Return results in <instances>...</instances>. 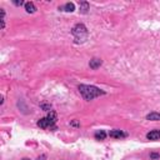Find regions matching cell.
<instances>
[{
  "mask_svg": "<svg viewBox=\"0 0 160 160\" xmlns=\"http://www.w3.org/2000/svg\"><path fill=\"white\" fill-rule=\"evenodd\" d=\"M79 91L85 100H93L100 95L105 94L104 90H100L99 88L93 86V85H79Z\"/></svg>",
  "mask_w": 160,
  "mask_h": 160,
  "instance_id": "obj_1",
  "label": "cell"
},
{
  "mask_svg": "<svg viewBox=\"0 0 160 160\" xmlns=\"http://www.w3.org/2000/svg\"><path fill=\"white\" fill-rule=\"evenodd\" d=\"M71 33H73V35L76 39V43H83L84 40L86 39V36H88V30H86L84 24H76L73 28Z\"/></svg>",
  "mask_w": 160,
  "mask_h": 160,
  "instance_id": "obj_2",
  "label": "cell"
},
{
  "mask_svg": "<svg viewBox=\"0 0 160 160\" xmlns=\"http://www.w3.org/2000/svg\"><path fill=\"white\" fill-rule=\"evenodd\" d=\"M55 122H53V120H50L48 116L46 118H43V119H40L39 122H38V125L40 128H43V129H46V128H53Z\"/></svg>",
  "mask_w": 160,
  "mask_h": 160,
  "instance_id": "obj_3",
  "label": "cell"
},
{
  "mask_svg": "<svg viewBox=\"0 0 160 160\" xmlns=\"http://www.w3.org/2000/svg\"><path fill=\"white\" fill-rule=\"evenodd\" d=\"M103 64V62H102V59H98V58H93L91 60H90V63H89V66L91 68V69H98V68H100V65Z\"/></svg>",
  "mask_w": 160,
  "mask_h": 160,
  "instance_id": "obj_4",
  "label": "cell"
},
{
  "mask_svg": "<svg viewBox=\"0 0 160 160\" xmlns=\"http://www.w3.org/2000/svg\"><path fill=\"white\" fill-rule=\"evenodd\" d=\"M59 10L62 11H68V13H73L75 10V5L73 3H66L64 6H59Z\"/></svg>",
  "mask_w": 160,
  "mask_h": 160,
  "instance_id": "obj_5",
  "label": "cell"
},
{
  "mask_svg": "<svg viewBox=\"0 0 160 160\" xmlns=\"http://www.w3.org/2000/svg\"><path fill=\"white\" fill-rule=\"evenodd\" d=\"M109 135L111 138H116V139H120V138H125L126 136V133H123L122 130H111L109 133Z\"/></svg>",
  "mask_w": 160,
  "mask_h": 160,
  "instance_id": "obj_6",
  "label": "cell"
},
{
  "mask_svg": "<svg viewBox=\"0 0 160 160\" xmlns=\"http://www.w3.org/2000/svg\"><path fill=\"white\" fill-rule=\"evenodd\" d=\"M146 138L149 140H158V139H160V130H153V131L148 133Z\"/></svg>",
  "mask_w": 160,
  "mask_h": 160,
  "instance_id": "obj_7",
  "label": "cell"
},
{
  "mask_svg": "<svg viewBox=\"0 0 160 160\" xmlns=\"http://www.w3.org/2000/svg\"><path fill=\"white\" fill-rule=\"evenodd\" d=\"M79 9H80V13L82 14H86L88 10H89V3L88 2H82L79 5Z\"/></svg>",
  "mask_w": 160,
  "mask_h": 160,
  "instance_id": "obj_8",
  "label": "cell"
},
{
  "mask_svg": "<svg viewBox=\"0 0 160 160\" xmlns=\"http://www.w3.org/2000/svg\"><path fill=\"white\" fill-rule=\"evenodd\" d=\"M146 119L153 120V122H158V120H160V113H150L146 115Z\"/></svg>",
  "mask_w": 160,
  "mask_h": 160,
  "instance_id": "obj_9",
  "label": "cell"
},
{
  "mask_svg": "<svg viewBox=\"0 0 160 160\" xmlns=\"http://www.w3.org/2000/svg\"><path fill=\"white\" fill-rule=\"evenodd\" d=\"M25 10H26V13L33 14V13L36 11V8H35V5H34L33 3H26V4H25Z\"/></svg>",
  "mask_w": 160,
  "mask_h": 160,
  "instance_id": "obj_10",
  "label": "cell"
},
{
  "mask_svg": "<svg viewBox=\"0 0 160 160\" xmlns=\"http://www.w3.org/2000/svg\"><path fill=\"white\" fill-rule=\"evenodd\" d=\"M106 138V133L103 131V130H100V131H96L95 133V139L96 140H104Z\"/></svg>",
  "mask_w": 160,
  "mask_h": 160,
  "instance_id": "obj_11",
  "label": "cell"
},
{
  "mask_svg": "<svg viewBox=\"0 0 160 160\" xmlns=\"http://www.w3.org/2000/svg\"><path fill=\"white\" fill-rule=\"evenodd\" d=\"M42 108H43L44 110H50V109H51V105H49V104H43Z\"/></svg>",
  "mask_w": 160,
  "mask_h": 160,
  "instance_id": "obj_12",
  "label": "cell"
},
{
  "mask_svg": "<svg viewBox=\"0 0 160 160\" xmlns=\"http://www.w3.org/2000/svg\"><path fill=\"white\" fill-rule=\"evenodd\" d=\"M14 4H15V5H18V6H20V5H23V4H24V2H22V0H20V2H18V0H15V2H14Z\"/></svg>",
  "mask_w": 160,
  "mask_h": 160,
  "instance_id": "obj_13",
  "label": "cell"
},
{
  "mask_svg": "<svg viewBox=\"0 0 160 160\" xmlns=\"http://www.w3.org/2000/svg\"><path fill=\"white\" fill-rule=\"evenodd\" d=\"M36 160H46V155H44V154H43V155H40Z\"/></svg>",
  "mask_w": 160,
  "mask_h": 160,
  "instance_id": "obj_14",
  "label": "cell"
},
{
  "mask_svg": "<svg viewBox=\"0 0 160 160\" xmlns=\"http://www.w3.org/2000/svg\"><path fill=\"white\" fill-rule=\"evenodd\" d=\"M150 158H151V159H158V158H159V155L154 153V154H151V155H150Z\"/></svg>",
  "mask_w": 160,
  "mask_h": 160,
  "instance_id": "obj_15",
  "label": "cell"
},
{
  "mask_svg": "<svg viewBox=\"0 0 160 160\" xmlns=\"http://www.w3.org/2000/svg\"><path fill=\"white\" fill-rule=\"evenodd\" d=\"M71 125H74V126H78V125H79V124H78V123H76V122H73V123H71Z\"/></svg>",
  "mask_w": 160,
  "mask_h": 160,
  "instance_id": "obj_16",
  "label": "cell"
},
{
  "mask_svg": "<svg viewBox=\"0 0 160 160\" xmlns=\"http://www.w3.org/2000/svg\"><path fill=\"white\" fill-rule=\"evenodd\" d=\"M22 160H30L29 158H24V159H22Z\"/></svg>",
  "mask_w": 160,
  "mask_h": 160,
  "instance_id": "obj_17",
  "label": "cell"
}]
</instances>
